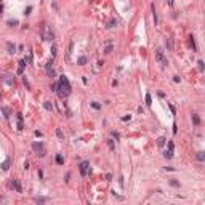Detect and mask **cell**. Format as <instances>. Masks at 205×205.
Listing matches in <instances>:
<instances>
[{
    "label": "cell",
    "instance_id": "6da1fadb",
    "mask_svg": "<svg viewBox=\"0 0 205 205\" xmlns=\"http://www.w3.org/2000/svg\"><path fill=\"white\" fill-rule=\"evenodd\" d=\"M58 95H59L61 99L67 98V96L71 95V83H69V80H67L66 75H61V77H59V82H58Z\"/></svg>",
    "mask_w": 205,
    "mask_h": 205
},
{
    "label": "cell",
    "instance_id": "7a4b0ae2",
    "mask_svg": "<svg viewBox=\"0 0 205 205\" xmlns=\"http://www.w3.org/2000/svg\"><path fill=\"white\" fill-rule=\"evenodd\" d=\"M42 39H43L45 42H51V40L54 39L53 32L48 29V26H46V24H43V27H42Z\"/></svg>",
    "mask_w": 205,
    "mask_h": 205
},
{
    "label": "cell",
    "instance_id": "3957f363",
    "mask_svg": "<svg viewBox=\"0 0 205 205\" xmlns=\"http://www.w3.org/2000/svg\"><path fill=\"white\" fill-rule=\"evenodd\" d=\"M155 61L160 62L162 66H167V64H168L167 58L163 56V50H162V48H157V50H155Z\"/></svg>",
    "mask_w": 205,
    "mask_h": 205
},
{
    "label": "cell",
    "instance_id": "277c9868",
    "mask_svg": "<svg viewBox=\"0 0 205 205\" xmlns=\"http://www.w3.org/2000/svg\"><path fill=\"white\" fill-rule=\"evenodd\" d=\"M32 149H34V151L37 152V154H39V155H40V157H43L45 155V147H43V143H40V141H39V143H32Z\"/></svg>",
    "mask_w": 205,
    "mask_h": 205
},
{
    "label": "cell",
    "instance_id": "5b68a950",
    "mask_svg": "<svg viewBox=\"0 0 205 205\" xmlns=\"http://www.w3.org/2000/svg\"><path fill=\"white\" fill-rule=\"evenodd\" d=\"M79 168H80L82 176H87V175H88V170H90V162H82L80 165H79Z\"/></svg>",
    "mask_w": 205,
    "mask_h": 205
},
{
    "label": "cell",
    "instance_id": "8992f818",
    "mask_svg": "<svg viewBox=\"0 0 205 205\" xmlns=\"http://www.w3.org/2000/svg\"><path fill=\"white\" fill-rule=\"evenodd\" d=\"M11 187L16 191V192H23V187H21V183H19V179H13L11 181Z\"/></svg>",
    "mask_w": 205,
    "mask_h": 205
},
{
    "label": "cell",
    "instance_id": "52a82bcc",
    "mask_svg": "<svg viewBox=\"0 0 205 205\" xmlns=\"http://www.w3.org/2000/svg\"><path fill=\"white\" fill-rule=\"evenodd\" d=\"M3 82H5L7 85H13V83H15V77L10 75V74H5V75H3Z\"/></svg>",
    "mask_w": 205,
    "mask_h": 205
},
{
    "label": "cell",
    "instance_id": "ba28073f",
    "mask_svg": "<svg viewBox=\"0 0 205 205\" xmlns=\"http://www.w3.org/2000/svg\"><path fill=\"white\" fill-rule=\"evenodd\" d=\"M7 50H8L10 54H15V53H16V45L11 43V42H8V43H7Z\"/></svg>",
    "mask_w": 205,
    "mask_h": 205
},
{
    "label": "cell",
    "instance_id": "9c48e42d",
    "mask_svg": "<svg viewBox=\"0 0 205 205\" xmlns=\"http://www.w3.org/2000/svg\"><path fill=\"white\" fill-rule=\"evenodd\" d=\"M26 62H29L27 59H21V61L18 62L19 64V69H18V74H23V69H24V66H26Z\"/></svg>",
    "mask_w": 205,
    "mask_h": 205
},
{
    "label": "cell",
    "instance_id": "30bf717a",
    "mask_svg": "<svg viewBox=\"0 0 205 205\" xmlns=\"http://www.w3.org/2000/svg\"><path fill=\"white\" fill-rule=\"evenodd\" d=\"M16 117H18V130L21 132V130L24 128V125H23V114H18Z\"/></svg>",
    "mask_w": 205,
    "mask_h": 205
},
{
    "label": "cell",
    "instance_id": "8fae6325",
    "mask_svg": "<svg viewBox=\"0 0 205 205\" xmlns=\"http://www.w3.org/2000/svg\"><path fill=\"white\" fill-rule=\"evenodd\" d=\"M2 112H3V117H5V119H8V117L11 116V111H10L7 106H3V107H2Z\"/></svg>",
    "mask_w": 205,
    "mask_h": 205
},
{
    "label": "cell",
    "instance_id": "7c38bea8",
    "mask_svg": "<svg viewBox=\"0 0 205 205\" xmlns=\"http://www.w3.org/2000/svg\"><path fill=\"white\" fill-rule=\"evenodd\" d=\"M165 46H167V50H173V40L171 39H165Z\"/></svg>",
    "mask_w": 205,
    "mask_h": 205
},
{
    "label": "cell",
    "instance_id": "4fadbf2b",
    "mask_svg": "<svg viewBox=\"0 0 205 205\" xmlns=\"http://www.w3.org/2000/svg\"><path fill=\"white\" fill-rule=\"evenodd\" d=\"M37 204H43V202H48V197H35L34 199Z\"/></svg>",
    "mask_w": 205,
    "mask_h": 205
},
{
    "label": "cell",
    "instance_id": "5bb4252c",
    "mask_svg": "<svg viewBox=\"0 0 205 205\" xmlns=\"http://www.w3.org/2000/svg\"><path fill=\"white\" fill-rule=\"evenodd\" d=\"M43 107L46 109V111H53V104H51L50 101H45V103H43Z\"/></svg>",
    "mask_w": 205,
    "mask_h": 205
},
{
    "label": "cell",
    "instance_id": "9a60e30c",
    "mask_svg": "<svg viewBox=\"0 0 205 205\" xmlns=\"http://www.w3.org/2000/svg\"><path fill=\"white\" fill-rule=\"evenodd\" d=\"M117 26V21H116V19H111V21H109V23H107V29H112V27H116Z\"/></svg>",
    "mask_w": 205,
    "mask_h": 205
},
{
    "label": "cell",
    "instance_id": "2e32d148",
    "mask_svg": "<svg viewBox=\"0 0 205 205\" xmlns=\"http://www.w3.org/2000/svg\"><path fill=\"white\" fill-rule=\"evenodd\" d=\"M56 136H58L59 139H62V141H64V133H62L61 128H56Z\"/></svg>",
    "mask_w": 205,
    "mask_h": 205
},
{
    "label": "cell",
    "instance_id": "e0dca14e",
    "mask_svg": "<svg viewBox=\"0 0 205 205\" xmlns=\"http://www.w3.org/2000/svg\"><path fill=\"white\" fill-rule=\"evenodd\" d=\"M56 163H58V165H62V163H64V159H62L61 154H56Z\"/></svg>",
    "mask_w": 205,
    "mask_h": 205
},
{
    "label": "cell",
    "instance_id": "ac0fdd59",
    "mask_svg": "<svg viewBox=\"0 0 205 205\" xmlns=\"http://www.w3.org/2000/svg\"><path fill=\"white\" fill-rule=\"evenodd\" d=\"M168 183H170V186H173V187H179V181H176L175 178H171Z\"/></svg>",
    "mask_w": 205,
    "mask_h": 205
},
{
    "label": "cell",
    "instance_id": "d6986e66",
    "mask_svg": "<svg viewBox=\"0 0 205 205\" xmlns=\"http://www.w3.org/2000/svg\"><path fill=\"white\" fill-rule=\"evenodd\" d=\"M8 168H10V160L7 159V160L3 162V163H2V170H3V171H7Z\"/></svg>",
    "mask_w": 205,
    "mask_h": 205
},
{
    "label": "cell",
    "instance_id": "ffe728a7",
    "mask_svg": "<svg viewBox=\"0 0 205 205\" xmlns=\"http://www.w3.org/2000/svg\"><path fill=\"white\" fill-rule=\"evenodd\" d=\"M167 143V139H165V138H163V136H160V138H159V139H157V146H163V144Z\"/></svg>",
    "mask_w": 205,
    "mask_h": 205
},
{
    "label": "cell",
    "instance_id": "44dd1931",
    "mask_svg": "<svg viewBox=\"0 0 205 205\" xmlns=\"http://www.w3.org/2000/svg\"><path fill=\"white\" fill-rule=\"evenodd\" d=\"M10 27H13V26H18V19H8V23H7Z\"/></svg>",
    "mask_w": 205,
    "mask_h": 205
},
{
    "label": "cell",
    "instance_id": "7402d4cb",
    "mask_svg": "<svg viewBox=\"0 0 205 205\" xmlns=\"http://www.w3.org/2000/svg\"><path fill=\"white\" fill-rule=\"evenodd\" d=\"M79 64H80V66H85V64H87V58H85V56H80V58H79Z\"/></svg>",
    "mask_w": 205,
    "mask_h": 205
},
{
    "label": "cell",
    "instance_id": "603a6c76",
    "mask_svg": "<svg viewBox=\"0 0 205 205\" xmlns=\"http://www.w3.org/2000/svg\"><path fill=\"white\" fill-rule=\"evenodd\" d=\"M192 122H194L196 125L200 124V119H199V116H197V114H192Z\"/></svg>",
    "mask_w": 205,
    "mask_h": 205
},
{
    "label": "cell",
    "instance_id": "cb8c5ba5",
    "mask_svg": "<svg viewBox=\"0 0 205 205\" xmlns=\"http://www.w3.org/2000/svg\"><path fill=\"white\" fill-rule=\"evenodd\" d=\"M191 40H189V43H191V46H192V50L194 51H197V46H196V42H194V37H189Z\"/></svg>",
    "mask_w": 205,
    "mask_h": 205
},
{
    "label": "cell",
    "instance_id": "d4e9b609",
    "mask_svg": "<svg viewBox=\"0 0 205 205\" xmlns=\"http://www.w3.org/2000/svg\"><path fill=\"white\" fill-rule=\"evenodd\" d=\"M90 104H91V107H93V109H96V111H98V109H101V104H99V103H96V101H93V103H90Z\"/></svg>",
    "mask_w": 205,
    "mask_h": 205
},
{
    "label": "cell",
    "instance_id": "484cf974",
    "mask_svg": "<svg viewBox=\"0 0 205 205\" xmlns=\"http://www.w3.org/2000/svg\"><path fill=\"white\" fill-rule=\"evenodd\" d=\"M107 146H109L111 151H114V147H116V146H114V139H107Z\"/></svg>",
    "mask_w": 205,
    "mask_h": 205
},
{
    "label": "cell",
    "instance_id": "4316f807",
    "mask_svg": "<svg viewBox=\"0 0 205 205\" xmlns=\"http://www.w3.org/2000/svg\"><path fill=\"white\" fill-rule=\"evenodd\" d=\"M197 159L200 162H204L205 160V152H199V154H197Z\"/></svg>",
    "mask_w": 205,
    "mask_h": 205
},
{
    "label": "cell",
    "instance_id": "83f0119b",
    "mask_svg": "<svg viewBox=\"0 0 205 205\" xmlns=\"http://www.w3.org/2000/svg\"><path fill=\"white\" fill-rule=\"evenodd\" d=\"M146 104H147V106H151V104H152V98H151V95H149V93L146 95Z\"/></svg>",
    "mask_w": 205,
    "mask_h": 205
},
{
    "label": "cell",
    "instance_id": "f1b7e54d",
    "mask_svg": "<svg viewBox=\"0 0 205 205\" xmlns=\"http://www.w3.org/2000/svg\"><path fill=\"white\" fill-rule=\"evenodd\" d=\"M111 51H112V45H107V46H106V50H104V53H106V54H109Z\"/></svg>",
    "mask_w": 205,
    "mask_h": 205
},
{
    "label": "cell",
    "instance_id": "f546056e",
    "mask_svg": "<svg viewBox=\"0 0 205 205\" xmlns=\"http://www.w3.org/2000/svg\"><path fill=\"white\" fill-rule=\"evenodd\" d=\"M205 69V62L204 61H199V71H204Z\"/></svg>",
    "mask_w": 205,
    "mask_h": 205
},
{
    "label": "cell",
    "instance_id": "4dcf8cb0",
    "mask_svg": "<svg viewBox=\"0 0 205 205\" xmlns=\"http://www.w3.org/2000/svg\"><path fill=\"white\" fill-rule=\"evenodd\" d=\"M111 135H112V138H116L117 141H119V139H120V135L117 133V132H112V133H111Z\"/></svg>",
    "mask_w": 205,
    "mask_h": 205
},
{
    "label": "cell",
    "instance_id": "1f68e13d",
    "mask_svg": "<svg viewBox=\"0 0 205 205\" xmlns=\"http://www.w3.org/2000/svg\"><path fill=\"white\" fill-rule=\"evenodd\" d=\"M46 72H48V75H50V77H54V75H56V72H54L53 69H48Z\"/></svg>",
    "mask_w": 205,
    "mask_h": 205
},
{
    "label": "cell",
    "instance_id": "d6a6232c",
    "mask_svg": "<svg viewBox=\"0 0 205 205\" xmlns=\"http://www.w3.org/2000/svg\"><path fill=\"white\" fill-rule=\"evenodd\" d=\"M51 91H56V93H58V83H53V85H51Z\"/></svg>",
    "mask_w": 205,
    "mask_h": 205
},
{
    "label": "cell",
    "instance_id": "836d02e7",
    "mask_svg": "<svg viewBox=\"0 0 205 205\" xmlns=\"http://www.w3.org/2000/svg\"><path fill=\"white\" fill-rule=\"evenodd\" d=\"M31 11H32V7H27L26 11H24V15H31Z\"/></svg>",
    "mask_w": 205,
    "mask_h": 205
},
{
    "label": "cell",
    "instance_id": "e575fe53",
    "mask_svg": "<svg viewBox=\"0 0 205 205\" xmlns=\"http://www.w3.org/2000/svg\"><path fill=\"white\" fill-rule=\"evenodd\" d=\"M130 119H132V116H124V117H122V120H124V122H127V120H130Z\"/></svg>",
    "mask_w": 205,
    "mask_h": 205
},
{
    "label": "cell",
    "instance_id": "d590c367",
    "mask_svg": "<svg viewBox=\"0 0 205 205\" xmlns=\"http://www.w3.org/2000/svg\"><path fill=\"white\" fill-rule=\"evenodd\" d=\"M51 54H53V56H54V54H56V46H54V45H53V46H51Z\"/></svg>",
    "mask_w": 205,
    "mask_h": 205
},
{
    "label": "cell",
    "instance_id": "8d00e7d4",
    "mask_svg": "<svg viewBox=\"0 0 205 205\" xmlns=\"http://www.w3.org/2000/svg\"><path fill=\"white\" fill-rule=\"evenodd\" d=\"M173 82H176V83L179 82V77H178V75H175V77H173Z\"/></svg>",
    "mask_w": 205,
    "mask_h": 205
}]
</instances>
